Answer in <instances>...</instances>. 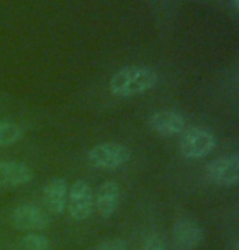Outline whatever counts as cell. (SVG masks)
I'll list each match as a JSON object with an SVG mask.
<instances>
[{
  "label": "cell",
  "mask_w": 239,
  "mask_h": 250,
  "mask_svg": "<svg viewBox=\"0 0 239 250\" xmlns=\"http://www.w3.org/2000/svg\"><path fill=\"white\" fill-rule=\"evenodd\" d=\"M12 224L17 230H22V232H40V230H44L49 226L51 219L48 213L43 209V208L36 206V205H30V203H23V205H18L15 209L12 211Z\"/></svg>",
  "instance_id": "obj_5"
},
{
  "label": "cell",
  "mask_w": 239,
  "mask_h": 250,
  "mask_svg": "<svg viewBox=\"0 0 239 250\" xmlns=\"http://www.w3.org/2000/svg\"><path fill=\"white\" fill-rule=\"evenodd\" d=\"M95 209V195L92 187L84 180H76L69 187L65 211L74 221H86Z\"/></svg>",
  "instance_id": "obj_4"
},
{
  "label": "cell",
  "mask_w": 239,
  "mask_h": 250,
  "mask_svg": "<svg viewBox=\"0 0 239 250\" xmlns=\"http://www.w3.org/2000/svg\"><path fill=\"white\" fill-rule=\"evenodd\" d=\"M121 201V188L113 180H105L97 188L95 193V209L100 218L109 219L118 211Z\"/></svg>",
  "instance_id": "obj_10"
},
{
  "label": "cell",
  "mask_w": 239,
  "mask_h": 250,
  "mask_svg": "<svg viewBox=\"0 0 239 250\" xmlns=\"http://www.w3.org/2000/svg\"><path fill=\"white\" fill-rule=\"evenodd\" d=\"M67 191L69 183L65 178H53L43 188V201L44 208L51 214H61L65 211L67 205Z\"/></svg>",
  "instance_id": "obj_11"
},
{
  "label": "cell",
  "mask_w": 239,
  "mask_h": 250,
  "mask_svg": "<svg viewBox=\"0 0 239 250\" xmlns=\"http://www.w3.org/2000/svg\"><path fill=\"white\" fill-rule=\"evenodd\" d=\"M148 126L161 138H175L187 129V121L179 111L159 110L149 115Z\"/></svg>",
  "instance_id": "obj_7"
},
{
  "label": "cell",
  "mask_w": 239,
  "mask_h": 250,
  "mask_svg": "<svg viewBox=\"0 0 239 250\" xmlns=\"http://www.w3.org/2000/svg\"><path fill=\"white\" fill-rule=\"evenodd\" d=\"M231 7H233V12L238 13L239 12V0H231Z\"/></svg>",
  "instance_id": "obj_16"
},
{
  "label": "cell",
  "mask_w": 239,
  "mask_h": 250,
  "mask_svg": "<svg viewBox=\"0 0 239 250\" xmlns=\"http://www.w3.org/2000/svg\"><path fill=\"white\" fill-rule=\"evenodd\" d=\"M233 250H239V244H238V242L233 245Z\"/></svg>",
  "instance_id": "obj_17"
},
{
  "label": "cell",
  "mask_w": 239,
  "mask_h": 250,
  "mask_svg": "<svg viewBox=\"0 0 239 250\" xmlns=\"http://www.w3.org/2000/svg\"><path fill=\"white\" fill-rule=\"evenodd\" d=\"M205 175L213 185L229 188L236 187L239 182V157L238 154L218 157L207 164Z\"/></svg>",
  "instance_id": "obj_6"
},
{
  "label": "cell",
  "mask_w": 239,
  "mask_h": 250,
  "mask_svg": "<svg viewBox=\"0 0 239 250\" xmlns=\"http://www.w3.org/2000/svg\"><path fill=\"white\" fill-rule=\"evenodd\" d=\"M33 173L30 165L17 160H0V190L18 188L33 182Z\"/></svg>",
  "instance_id": "obj_9"
},
{
  "label": "cell",
  "mask_w": 239,
  "mask_h": 250,
  "mask_svg": "<svg viewBox=\"0 0 239 250\" xmlns=\"http://www.w3.org/2000/svg\"><path fill=\"white\" fill-rule=\"evenodd\" d=\"M95 250H126V240L123 239H105L97 245Z\"/></svg>",
  "instance_id": "obj_15"
},
{
  "label": "cell",
  "mask_w": 239,
  "mask_h": 250,
  "mask_svg": "<svg viewBox=\"0 0 239 250\" xmlns=\"http://www.w3.org/2000/svg\"><path fill=\"white\" fill-rule=\"evenodd\" d=\"M22 249L23 250H54L53 245L49 242V239L38 232H30V234L23 235Z\"/></svg>",
  "instance_id": "obj_13"
},
{
  "label": "cell",
  "mask_w": 239,
  "mask_h": 250,
  "mask_svg": "<svg viewBox=\"0 0 239 250\" xmlns=\"http://www.w3.org/2000/svg\"><path fill=\"white\" fill-rule=\"evenodd\" d=\"M23 128L8 120H0V147H8L20 143L23 138Z\"/></svg>",
  "instance_id": "obj_12"
},
{
  "label": "cell",
  "mask_w": 239,
  "mask_h": 250,
  "mask_svg": "<svg viewBox=\"0 0 239 250\" xmlns=\"http://www.w3.org/2000/svg\"><path fill=\"white\" fill-rule=\"evenodd\" d=\"M87 159L95 168L116 170L130 162L131 152L121 143H100L88 150Z\"/></svg>",
  "instance_id": "obj_3"
},
{
  "label": "cell",
  "mask_w": 239,
  "mask_h": 250,
  "mask_svg": "<svg viewBox=\"0 0 239 250\" xmlns=\"http://www.w3.org/2000/svg\"><path fill=\"white\" fill-rule=\"evenodd\" d=\"M159 82V74L148 65H126L116 70L109 82V90L116 98H131L152 90Z\"/></svg>",
  "instance_id": "obj_1"
},
{
  "label": "cell",
  "mask_w": 239,
  "mask_h": 250,
  "mask_svg": "<svg viewBox=\"0 0 239 250\" xmlns=\"http://www.w3.org/2000/svg\"><path fill=\"white\" fill-rule=\"evenodd\" d=\"M217 147V138L205 128H189L180 134L179 150L185 159L200 160L207 157Z\"/></svg>",
  "instance_id": "obj_2"
},
{
  "label": "cell",
  "mask_w": 239,
  "mask_h": 250,
  "mask_svg": "<svg viewBox=\"0 0 239 250\" xmlns=\"http://www.w3.org/2000/svg\"><path fill=\"white\" fill-rule=\"evenodd\" d=\"M143 250H167L166 244L161 235L157 234H149L143 242Z\"/></svg>",
  "instance_id": "obj_14"
},
{
  "label": "cell",
  "mask_w": 239,
  "mask_h": 250,
  "mask_svg": "<svg viewBox=\"0 0 239 250\" xmlns=\"http://www.w3.org/2000/svg\"><path fill=\"white\" fill-rule=\"evenodd\" d=\"M203 240L205 232L195 221L180 219L172 226V244L175 250H196Z\"/></svg>",
  "instance_id": "obj_8"
}]
</instances>
